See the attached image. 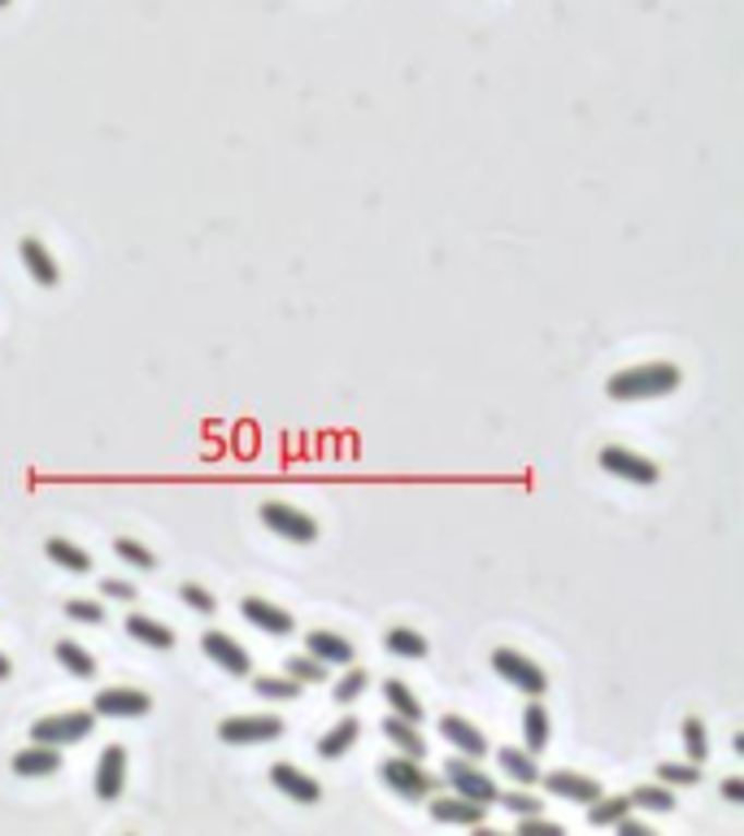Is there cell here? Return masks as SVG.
Listing matches in <instances>:
<instances>
[{
  "instance_id": "1",
  "label": "cell",
  "mask_w": 744,
  "mask_h": 836,
  "mask_svg": "<svg viewBox=\"0 0 744 836\" xmlns=\"http://www.w3.org/2000/svg\"><path fill=\"white\" fill-rule=\"evenodd\" d=\"M684 384V371L675 362H645V367H627L619 375H610L605 397L610 402H653V397H671Z\"/></svg>"
},
{
  "instance_id": "2",
  "label": "cell",
  "mask_w": 744,
  "mask_h": 836,
  "mask_svg": "<svg viewBox=\"0 0 744 836\" xmlns=\"http://www.w3.org/2000/svg\"><path fill=\"white\" fill-rule=\"evenodd\" d=\"M379 780L400 798V802H422L440 789V780L418 763V759H405V754H392L379 763Z\"/></svg>"
},
{
  "instance_id": "3",
  "label": "cell",
  "mask_w": 744,
  "mask_h": 836,
  "mask_svg": "<svg viewBox=\"0 0 744 836\" xmlns=\"http://www.w3.org/2000/svg\"><path fill=\"white\" fill-rule=\"evenodd\" d=\"M96 732V715L92 710H65V715H48V719H35L31 724V741L39 745H79Z\"/></svg>"
},
{
  "instance_id": "4",
  "label": "cell",
  "mask_w": 744,
  "mask_h": 836,
  "mask_svg": "<svg viewBox=\"0 0 744 836\" xmlns=\"http://www.w3.org/2000/svg\"><path fill=\"white\" fill-rule=\"evenodd\" d=\"M492 667H496L501 680H509V684H514L518 693H527V697H544V689H549L544 667L531 662V658L518 654V649H492Z\"/></svg>"
},
{
  "instance_id": "5",
  "label": "cell",
  "mask_w": 744,
  "mask_h": 836,
  "mask_svg": "<svg viewBox=\"0 0 744 836\" xmlns=\"http://www.w3.org/2000/svg\"><path fill=\"white\" fill-rule=\"evenodd\" d=\"M262 523H266L275 536L292 540V545H314V540H319V523H314L305 510L288 505V501H266V505H262Z\"/></svg>"
},
{
  "instance_id": "6",
  "label": "cell",
  "mask_w": 744,
  "mask_h": 836,
  "mask_svg": "<svg viewBox=\"0 0 744 836\" xmlns=\"http://www.w3.org/2000/svg\"><path fill=\"white\" fill-rule=\"evenodd\" d=\"M444 785H448L453 793H461V798L483 802V807H488V802H496V793H501V789H496V780H492L483 767H475V759H461V754L444 763Z\"/></svg>"
},
{
  "instance_id": "7",
  "label": "cell",
  "mask_w": 744,
  "mask_h": 836,
  "mask_svg": "<svg viewBox=\"0 0 744 836\" xmlns=\"http://www.w3.org/2000/svg\"><path fill=\"white\" fill-rule=\"evenodd\" d=\"M597 462H601V470L605 475H619V479H627V483H640V488H649V483H658V462H649L645 453H632V449H623V444H605L601 453H597Z\"/></svg>"
},
{
  "instance_id": "8",
  "label": "cell",
  "mask_w": 744,
  "mask_h": 836,
  "mask_svg": "<svg viewBox=\"0 0 744 836\" xmlns=\"http://www.w3.org/2000/svg\"><path fill=\"white\" fill-rule=\"evenodd\" d=\"M218 737L227 745H271L284 737V719L279 715H236V719H223Z\"/></svg>"
},
{
  "instance_id": "9",
  "label": "cell",
  "mask_w": 744,
  "mask_h": 836,
  "mask_svg": "<svg viewBox=\"0 0 744 836\" xmlns=\"http://www.w3.org/2000/svg\"><path fill=\"white\" fill-rule=\"evenodd\" d=\"M153 710V697L140 689H100L92 697V715L96 719H144Z\"/></svg>"
},
{
  "instance_id": "10",
  "label": "cell",
  "mask_w": 744,
  "mask_h": 836,
  "mask_svg": "<svg viewBox=\"0 0 744 836\" xmlns=\"http://www.w3.org/2000/svg\"><path fill=\"white\" fill-rule=\"evenodd\" d=\"M201 649H205V658H209V662H218L227 676H249V671H253V662H249L244 645H240V641H231V636H227V632H218V628H209V632L201 636Z\"/></svg>"
},
{
  "instance_id": "11",
  "label": "cell",
  "mask_w": 744,
  "mask_h": 836,
  "mask_svg": "<svg viewBox=\"0 0 744 836\" xmlns=\"http://www.w3.org/2000/svg\"><path fill=\"white\" fill-rule=\"evenodd\" d=\"M540 785L557 798V802H579V807H588V802H597L601 798V785L597 780H588V776H579V772H566V767H557V772H540Z\"/></svg>"
},
{
  "instance_id": "12",
  "label": "cell",
  "mask_w": 744,
  "mask_h": 836,
  "mask_svg": "<svg viewBox=\"0 0 744 836\" xmlns=\"http://www.w3.org/2000/svg\"><path fill=\"white\" fill-rule=\"evenodd\" d=\"M271 785H275L284 798L301 802V807H314V802L323 798V785H319L314 776H305L301 767H292V763H271Z\"/></svg>"
},
{
  "instance_id": "13",
  "label": "cell",
  "mask_w": 744,
  "mask_h": 836,
  "mask_svg": "<svg viewBox=\"0 0 744 836\" xmlns=\"http://www.w3.org/2000/svg\"><path fill=\"white\" fill-rule=\"evenodd\" d=\"M431 820H435V824H457V828H483L488 807L475 802V798L448 793V798H435V802H431Z\"/></svg>"
},
{
  "instance_id": "14",
  "label": "cell",
  "mask_w": 744,
  "mask_h": 836,
  "mask_svg": "<svg viewBox=\"0 0 744 836\" xmlns=\"http://www.w3.org/2000/svg\"><path fill=\"white\" fill-rule=\"evenodd\" d=\"M440 737H444L461 759H475V763H479V759L488 754V737H483L466 715H444V719H440Z\"/></svg>"
},
{
  "instance_id": "15",
  "label": "cell",
  "mask_w": 744,
  "mask_h": 836,
  "mask_svg": "<svg viewBox=\"0 0 744 836\" xmlns=\"http://www.w3.org/2000/svg\"><path fill=\"white\" fill-rule=\"evenodd\" d=\"M127 789V750L122 745H105L100 763H96V798L100 802H118Z\"/></svg>"
},
{
  "instance_id": "16",
  "label": "cell",
  "mask_w": 744,
  "mask_h": 836,
  "mask_svg": "<svg viewBox=\"0 0 744 836\" xmlns=\"http://www.w3.org/2000/svg\"><path fill=\"white\" fill-rule=\"evenodd\" d=\"M57 772H61V750H57V745H39V741H31L26 750L13 754V776L39 780V776H57Z\"/></svg>"
},
{
  "instance_id": "17",
  "label": "cell",
  "mask_w": 744,
  "mask_h": 836,
  "mask_svg": "<svg viewBox=\"0 0 744 836\" xmlns=\"http://www.w3.org/2000/svg\"><path fill=\"white\" fill-rule=\"evenodd\" d=\"M305 654H314V658L327 662V667H349V662H353V641L340 636V632L314 628V632L305 636Z\"/></svg>"
},
{
  "instance_id": "18",
  "label": "cell",
  "mask_w": 744,
  "mask_h": 836,
  "mask_svg": "<svg viewBox=\"0 0 744 836\" xmlns=\"http://www.w3.org/2000/svg\"><path fill=\"white\" fill-rule=\"evenodd\" d=\"M240 614H244L253 628H262L266 636H288V632H292V614L279 610V606H271V601H262V597H253V593L240 601Z\"/></svg>"
},
{
  "instance_id": "19",
  "label": "cell",
  "mask_w": 744,
  "mask_h": 836,
  "mask_svg": "<svg viewBox=\"0 0 744 836\" xmlns=\"http://www.w3.org/2000/svg\"><path fill=\"white\" fill-rule=\"evenodd\" d=\"M379 732L392 741V750L396 754H405V759H427V737L418 732V724H409V719H400V715H387L383 724H379Z\"/></svg>"
},
{
  "instance_id": "20",
  "label": "cell",
  "mask_w": 744,
  "mask_h": 836,
  "mask_svg": "<svg viewBox=\"0 0 744 836\" xmlns=\"http://www.w3.org/2000/svg\"><path fill=\"white\" fill-rule=\"evenodd\" d=\"M17 253H22V266L31 271V279H35V284H44V288H57V284H61V271H57L52 253H48L35 236H26V240L17 244Z\"/></svg>"
},
{
  "instance_id": "21",
  "label": "cell",
  "mask_w": 744,
  "mask_h": 836,
  "mask_svg": "<svg viewBox=\"0 0 744 836\" xmlns=\"http://www.w3.org/2000/svg\"><path fill=\"white\" fill-rule=\"evenodd\" d=\"M127 636L131 641H140V645H148V649H175V628H166V623H157V619H148V614H127Z\"/></svg>"
},
{
  "instance_id": "22",
  "label": "cell",
  "mask_w": 744,
  "mask_h": 836,
  "mask_svg": "<svg viewBox=\"0 0 744 836\" xmlns=\"http://www.w3.org/2000/svg\"><path fill=\"white\" fill-rule=\"evenodd\" d=\"M496 767L514 780V785H540V767H536V754L531 750H509V745H501L496 750Z\"/></svg>"
},
{
  "instance_id": "23",
  "label": "cell",
  "mask_w": 744,
  "mask_h": 836,
  "mask_svg": "<svg viewBox=\"0 0 744 836\" xmlns=\"http://www.w3.org/2000/svg\"><path fill=\"white\" fill-rule=\"evenodd\" d=\"M544 745H549V710L540 706V697H531L523 706V750H531L540 759Z\"/></svg>"
},
{
  "instance_id": "24",
  "label": "cell",
  "mask_w": 744,
  "mask_h": 836,
  "mask_svg": "<svg viewBox=\"0 0 744 836\" xmlns=\"http://www.w3.org/2000/svg\"><path fill=\"white\" fill-rule=\"evenodd\" d=\"M383 645H387V654L409 658V662H418V658H427V654H431L427 636H422V632H413V628H387V632H383Z\"/></svg>"
},
{
  "instance_id": "25",
  "label": "cell",
  "mask_w": 744,
  "mask_h": 836,
  "mask_svg": "<svg viewBox=\"0 0 744 836\" xmlns=\"http://www.w3.org/2000/svg\"><path fill=\"white\" fill-rule=\"evenodd\" d=\"M358 737H362V724H358V719H340L336 728H327V732L319 737V754H323V759H340V754H349V750L358 745Z\"/></svg>"
},
{
  "instance_id": "26",
  "label": "cell",
  "mask_w": 744,
  "mask_h": 836,
  "mask_svg": "<svg viewBox=\"0 0 744 836\" xmlns=\"http://www.w3.org/2000/svg\"><path fill=\"white\" fill-rule=\"evenodd\" d=\"M44 553H48L61 571H74V575H87V571H92V553L79 549V545H70V540H61V536H48Z\"/></svg>"
},
{
  "instance_id": "27",
  "label": "cell",
  "mask_w": 744,
  "mask_h": 836,
  "mask_svg": "<svg viewBox=\"0 0 744 836\" xmlns=\"http://www.w3.org/2000/svg\"><path fill=\"white\" fill-rule=\"evenodd\" d=\"M52 658L70 671V676H79V680H92L96 676V658L79 645V641H57V649H52Z\"/></svg>"
},
{
  "instance_id": "28",
  "label": "cell",
  "mask_w": 744,
  "mask_h": 836,
  "mask_svg": "<svg viewBox=\"0 0 744 836\" xmlns=\"http://www.w3.org/2000/svg\"><path fill=\"white\" fill-rule=\"evenodd\" d=\"M383 697H387V706H392V715H400V719H409V724H422L427 719V710H422V702L400 684V680H383Z\"/></svg>"
},
{
  "instance_id": "29",
  "label": "cell",
  "mask_w": 744,
  "mask_h": 836,
  "mask_svg": "<svg viewBox=\"0 0 744 836\" xmlns=\"http://www.w3.org/2000/svg\"><path fill=\"white\" fill-rule=\"evenodd\" d=\"M632 807H640V811H653V815H667V811H675V789L671 785H636L632 793Z\"/></svg>"
},
{
  "instance_id": "30",
  "label": "cell",
  "mask_w": 744,
  "mask_h": 836,
  "mask_svg": "<svg viewBox=\"0 0 744 836\" xmlns=\"http://www.w3.org/2000/svg\"><path fill=\"white\" fill-rule=\"evenodd\" d=\"M636 807H632V798H597V802H588V824L592 828H614L623 815H632Z\"/></svg>"
},
{
  "instance_id": "31",
  "label": "cell",
  "mask_w": 744,
  "mask_h": 836,
  "mask_svg": "<svg viewBox=\"0 0 744 836\" xmlns=\"http://www.w3.org/2000/svg\"><path fill=\"white\" fill-rule=\"evenodd\" d=\"M284 676H292L301 689H305V684H323V680H327V662H319L314 654H297V658L284 662Z\"/></svg>"
},
{
  "instance_id": "32",
  "label": "cell",
  "mask_w": 744,
  "mask_h": 836,
  "mask_svg": "<svg viewBox=\"0 0 744 836\" xmlns=\"http://www.w3.org/2000/svg\"><path fill=\"white\" fill-rule=\"evenodd\" d=\"M371 689V676H367V667H349L340 680H336V689H332V697L340 702V706H353V702H362V693Z\"/></svg>"
},
{
  "instance_id": "33",
  "label": "cell",
  "mask_w": 744,
  "mask_h": 836,
  "mask_svg": "<svg viewBox=\"0 0 744 836\" xmlns=\"http://www.w3.org/2000/svg\"><path fill=\"white\" fill-rule=\"evenodd\" d=\"M253 689H257V697H271V702H297L301 697V684L292 676H257Z\"/></svg>"
},
{
  "instance_id": "34",
  "label": "cell",
  "mask_w": 744,
  "mask_h": 836,
  "mask_svg": "<svg viewBox=\"0 0 744 836\" xmlns=\"http://www.w3.org/2000/svg\"><path fill=\"white\" fill-rule=\"evenodd\" d=\"M113 553H118L127 566H135V571H157V553L144 549V545L131 540V536H118V540H113Z\"/></svg>"
},
{
  "instance_id": "35",
  "label": "cell",
  "mask_w": 744,
  "mask_h": 836,
  "mask_svg": "<svg viewBox=\"0 0 744 836\" xmlns=\"http://www.w3.org/2000/svg\"><path fill=\"white\" fill-rule=\"evenodd\" d=\"M680 732H684L688 763H697V767H701V763L710 759V732H706V724H701V719H684V728H680Z\"/></svg>"
},
{
  "instance_id": "36",
  "label": "cell",
  "mask_w": 744,
  "mask_h": 836,
  "mask_svg": "<svg viewBox=\"0 0 744 836\" xmlns=\"http://www.w3.org/2000/svg\"><path fill=\"white\" fill-rule=\"evenodd\" d=\"M658 780L671 785V789H688V785H701V767L697 763H662Z\"/></svg>"
},
{
  "instance_id": "37",
  "label": "cell",
  "mask_w": 744,
  "mask_h": 836,
  "mask_svg": "<svg viewBox=\"0 0 744 836\" xmlns=\"http://www.w3.org/2000/svg\"><path fill=\"white\" fill-rule=\"evenodd\" d=\"M65 619L87 623V628H100V623H105V606H100V601H87V597H70V601H65Z\"/></svg>"
},
{
  "instance_id": "38",
  "label": "cell",
  "mask_w": 744,
  "mask_h": 836,
  "mask_svg": "<svg viewBox=\"0 0 744 836\" xmlns=\"http://www.w3.org/2000/svg\"><path fill=\"white\" fill-rule=\"evenodd\" d=\"M179 601L188 610H196V614H214L218 610V597L209 588H201V584H179Z\"/></svg>"
},
{
  "instance_id": "39",
  "label": "cell",
  "mask_w": 744,
  "mask_h": 836,
  "mask_svg": "<svg viewBox=\"0 0 744 836\" xmlns=\"http://www.w3.org/2000/svg\"><path fill=\"white\" fill-rule=\"evenodd\" d=\"M496 802H501V811H509V815H518V820H523V815H540V811H544V802H536V798H531V793H523V789H518V793H496Z\"/></svg>"
},
{
  "instance_id": "40",
  "label": "cell",
  "mask_w": 744,
  "mask_h": 836,
  "mask_svg": "<svg viewBox=\"0 0 744 836\" xmlns=\"http://www.w3.org/2000/svg\"><path fill=\"white\" fill-rule=\"evenodd\" d=\"M518 833L523 836H562V824H549L544 811H540V815H523V820H518Z\"/></svg>"
},
{
  "instance_id": "41",
  "label": "cell",
  "mask_w": 744,
  "mask_h": 836,
  "mask_svg": "<svg viewBox=\"0 0 744 836\" xmlns=\"http://www.w3.org/2000/svg\"><path fill=\"white\" fill-rule=\"evenodd\" d=\"M100 593L109 597V601H135L140 593H135V584H127V580H105L100 584Z\"/></svg>"
},
{
  "instance_id": "42",
  "label": "cell",
  "mask_w": 744,
  "mask_h": 836,
  "mask_svg": "<svg viewBox=\"0 0 744 836\" xmlns=\"http://www.w3.org/2000/svg\"><path fill=\"white\" fill-rule=\"evenodd\" d=\"M614 828H619L623 836H653L649 828H645V824H640V820H632V815H623V820H619Z\"/></svg>"
},
{
  "instance_id": "43",
  "label": "cell",
  "mask_w": 744,
  "mask_h": 836,
  "mask_svg": "<svg viewBox=\"0 0 744 836\" xmlns=\"http://www.w3.org/2000/svg\"><path fill=\"white\" fill-rule=\"evenodd\" d=\"M723 798L741 807V802H744V780H736V776H732V780H723Z\"/></svg>"
},
{
  "instance_id": "44",
  "label": "cell",
  "mask_w": 744,
  "mask_h": 836,
  "mask_svg": "<svg viewBox=\"0 0 744 836\" xmlns=\"http://www.w3.org/2000/svg\"><path fill=\"white\" fill-rule=\"evenodd\" d=\"M9 676H13V662H9L4 654H0V680H9Z\"/></svg>"
},
{
  "instance_id": "45",
  "label": "cell",
  "mask_w": 744,
  "mask_h": 836,
  "mask_svg": "<svg viewBox=\"0 0 744 836\" xmlns=\"http://www.w3.org/2000/svg\"><path fill=\"white\" fill-rule=\"evenodd\" d=\"M4 4H9V0H0V9H4Z\"/></svg>"
}]
</instances>
